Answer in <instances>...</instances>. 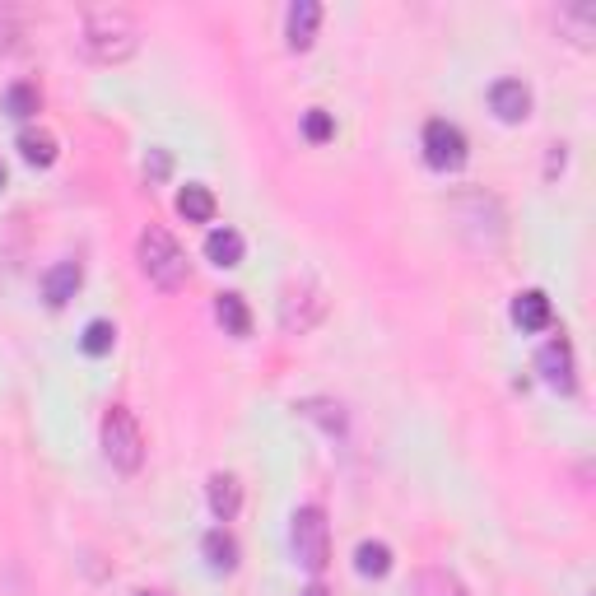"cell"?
I'll list each match as a JSON object with an SVG mask.
<instances>
[{
    "instance_id": "6da1fadb",
    "label": "cell",
    "mask_w": 596,
    "mask_h": 596,
    "mask_svg": "<svg viewBox=\"0 0 596 596\" xmlns=\"http://www.w3.org/2000/svg\"><path fill=\"white\" fill-rule=\"evenodd\" d=\"M80 47H84L89 61H98V66H117V61H126V56L140 47L136 14L122 10V5L89 10L84 14V28H80Z\"/></svg>"
},
{
    "instance_id": "7a4b0ae2",
    "label": "cell",
    "mask_w": 596,
    "mask_h": 596,
    "mask_svg": "<svg viewBox=\"0 0 596 596\" xmlns=\"http://www.w3.org/2000/svg\"><path fill=\"white\" fill-rule=\"evenodd\" d=\"M136 257H140V271H145L149 285L168 289V294L187 285V275H191L187 252H182V243H177L168 229H159V224H149V229L140 233Z\"/></svg>"
},
{
    "instance_id": "3957f363",
    "label": "cell",
    "mask_w": 596,
    "mask_h": 596,
    "mask_svg": "<svg viewBox=\"0 0 596 596\" xmlns=\"http://www.w3.org/2000/svg\"><path fill=\"white\" fill-rule=\"evenodd\" d=\"M289 545H294V559L308 573H322L326 559H331V527H326V513L317 503H303L289 522Z\"/></svg>"
},
{
    "instance_id": "277c9868",
    "label": "cell",
    "mask_w": 596,
    "mask_h": 596,
    "mask_svg": "<svg viewBox=\"0 0 596 596\" xmlns=\"http://www.w3.org/2000/svg\"><path fill=\"white\" fill-rule=\"evenodd\" d=\"M103 457L126 475H136L145 466V434H140L136 415L126 406H112L108 420H103Z\"/></svg>"
},
{
    "instance_id": "5b68a950",
    "label": "cell",
    "mask_w": 596,
    "mask_h": 596,
    "mask_svg": "<svg viewBox=\"0 0 596 596\" xmlns=\"http://www.w3.org/2000/svg\"><path fill=\"white\" fill-rule=\"evenodd\" d=\"M322 317H326V294L312 280H298V285L285 289V298H280V326H285L289 336L312 331Z\"/></svg>"
},
{
    "instance_id": "8992f818",
    "label": "cell",
    "mask_w": 596,
    "mask_h": 596,
    "mask_svg": "<svg viewBox=\"0 0 596 596\" xmlns=\"http://www.w3.org/2000/svg\"><path fill=\"white\" fill-rule=\"evenodd\" d=\"M424 159L434 163L438 173L461 168V163H466V136H461V126H452V122L424 126Z\"/></svg>"
},
{
    "instance_id": "52a82bcc",
    "label": "cell",
    "mask_w": 596,
    "mask_h": 596,
    "mask_svg": "<svg viewBox=\"0 0 596 596\" xmlns=\"http://www.w3.org/2000/svg\"><path fill=\"white\" fill-rule=\"evenodd\" d=\"M489 108H494L499 122H522L531 112V89L522 80H499L489 89Z\"/></svg>"
},
{
    "instance_id": "ba28073f",
    "label": "cell",
    "mask_w": 596,
    "mask_h": 596,
    "mask_svg": "<svg viewBox=\"0 0 596 596\" xmlns=\"http://www.w3.org/2000/svg\"><path fill=\"white\" fill-rule=\"evenodd\" d=\"M536 368H541V378L550 382V387H564V392H569L573 387V345L564 336L550 340V345L536 354Z\"/></svg>"
},
{
    "instance_id": "9c48e42d",
    "label": "cell",
    "mask_w": 596,
    "mask_h": 596,
    "mask_svg": "<svg viewBox=\"0 0 596 596\" xmlns=\"http://www.w3.org/2000/svg\"><path fill=\"white\" fill-rule=\"evenodd\" d=\"M317 24H322V5H317V0H294V5H289V14H285L289 47H294V52L312 47V38H317Z\"/></svg>"
},
{
    "instance_id": "30bf717a",
    "label": "cell",
    "mask_w": 596,
    "mask_h": 596,
    "mask_svg": "<svg viewBox=\"0 0 596 596\" xmlns=\"http://www.w3.org/2000/svg\"><path fill=\"white\" fill-rule=\"evenodd\" d=\"M84 285V271H80V261H56L52 271L42 275V294H47V303H70L75 298V289Z\"/></svg>"
},
{
    "instance_id": "8fae6325",
    "label": "cell",
    "mask_w": 596,
    "mask_h": 596,
    "mask_svg": "<svg viewBox=\"0 0 596 596\" xmlns=\"http://www.w3.org/2000/svg\"><path fill=\"white\" fill-rule=\"evenodd\" d=\"M513 322L522 326V331H545V326H550V298H545L541 289H527V294H517Z\"/></svg>"
},
{
    "instance_id": "7c38bea8",
    "label": "cell",
    "mask_w": 596,
    "mask_h": 596,
    "mask_svg": "<svg viewBox=\"0 0 596 596\" xmlns=\"http://www.w3.org/2000/svg\"><path fill=\"white\" fill-rule=\"evenodd\" d=\"M238 503H243V489H238V480H233V475H210V513H215L219 522H233Z\"/></svg>"
},
{
    "instance_id": "4fadbf2b",
    "label": "cell",
    "mask_w": 596,
    "mask_h": 596,
    "mask_svg": "<svg viewBox=\"0 0 596 596\" xmlns=\"http://www.w3.org/2000/svg\"><path fill=\"white\" fill-rule=\"evenodd\" d=\"M201 550H205V559H210V569H215V573H229L233 564H238V541H233V536H229L224 527L205 531Z\"/></svg>"
},
{
    "instance_id": "5bb4252c",
    "label": "cell",
    "mask_w": 596,
    "mask_h": 596,
    "mask_svg": "<svg viewBox=\"0 0 596 596\" xmlns=\"http://www.w3.org/2000/svg\"><path fill=\"white\" fill-rule=\"evenodd\" d=\"M177 210H182V219H191V224H210V219H215V196H210V187L191 182V187H182V196H177Z\"/></svg>"
},
{
    "instance_id": "9a60e30c",
    "label": "cell",
    "mask_w": 596,
    "mask_h": 596,
    "mask_svg": "<svg viewBox=\"0 0 596 596\" xmlns=\"http://www.w3.org/2000/svg\"><path fill=\"white\" fill-rule=\"evenodd\" d=\"M205 257L215 261V266H238L243 261V233L238 229H215L205 238Z\"/></svg>"
},
{
    "instance_id": "2e32d148",
    "label": "cell",
    "mask_w": 596,
    "mask_h": 596,
    "mask_svg": "<svg viewBox=\"0 0 596 596\" xmlns=\"http://www.w3.org/2000/svg\"><path fill=\"white\" fill-rule=\"evenodd\" d=\"M215 317L224 322V331H229V336H247V331H252V312H247L243 294H219Z\"/></svg>"
},
{
    "instance_id": "e0dca14e",
    "label": "cell",
    "mask_w": 596,
    "mask_h": 596,
    "mask_svg": "<svg viewBox=\"0 0 596 596\" xmlns=\"http://www.w3.org/2000/svg\"><path fill=\"white\" fill-rule=\"evenodd\" d=\"M354 569L364 573V578H387L392 573V550L382 541H364L354 550Z\"/></svg>"
},
{
    "instance_id": "ac0fdd59",
    "label": "cell",
    "mask_w": 596,
    "mask_h": 596,
    "mask_svg": "<svg viewBox=\"0 0 596 596\" xmlns=\"http://www.w3.org/2000/svg\"><path fill=\"white\" fill-rule=\"evenodd\" d=\"M19 154H24L33 168H52L56 163V140L47 131H24L19 136Z\"/></svg>"
},
{
    "instance_id": "d6986e66",
    "label": "cell",
    "mask_w": 596,
    "mask_h": 596,
    "mask_svg": "<svg viewBox=\"0 0 596 596\" xmlns=\"http://www.w3.org/2000/svg\"><path fill=\"white\" fill-rule=\"evenodd\" d=\"M38 89H33V84H10V89H5V112H10V117H19V122H24V117H33V112H38Z\"/></svg>"
},
{
    "instance_id": "ffe728a7",
    "label": "cell",
    "mask_w": 596,
    "mask_h": 596,
    "mask_svg": "<svg viewBox=\"0 0 596 596\" xmlns=\"http://www.w3.org/2000/svg\"><path fill=\"white\" fill-rule=\"evenodd\" d=\"M420 596H471L447 569H424L420 573Z\"/></svg>"
},
{
    "instance_id": "44dd1931",
    "label": "cell",
    "mask_w": 596,
    "mask_h": 596,
    "mask_svg": "<svg viewBox=\"0 0 596 596\" xmlns=\"http://www.w3.org/2000/svg\"><path fill=\"white\" fill-rule=\"evenodd\" d=\"M303 415L322 424L326 434H345V415H340L336 401H303Z\"/></svg>"
},
{
    "instance_id": "7402d4cb",
    "label": "cell",
    "mask_w": 596,
    "mask_h": 596,
    "mask_svg": "<svg viewBox=\"0 0 596 596\" xmlns=\"http://www.w3.org/2000/svg\"><path fill=\"white\" fill-rule=\"evenodd\" d=\"M80 345H84V354H94V359H98V354H108L112 345H117V326H112V322H89V326H84Z\"/></svg>"
},
{
    "instance_id": "603a6c76",
    "label": "cell",
    "mask_w": 596,
    "mask_h": 596,
    "mask_svg": "<svg viewBox=\"0 0 596 596\" xmlns=\"http://www.w3.org/2000/svg\"><path fill=\"white\" fill-rule=\"evenodd\" d=\"M303 136H308L312 145H322V140L336 136V122H331V112H326V108H308V112H303Z\"/></svg>"
},
{
    "instance_id": "cb8c5ba5",
    "label": "cell",
    "mask_w": 596,
    "mask_h": 596,
    "mask_svg": "<svg viewBox=\"0 0 596 596\" xmlns=\"http://www.w3.org/2000/svg\"><path fill=\"white\" fill-rule=\"evenodd\" d=\"M559 19H564V24H578V42L592 38V24H596V10H592V5H573V10H564Z\"/></svg>"
},
{
    "instance_id": "d4e9b609",
    "label": "cell",
    "mask_w": 596,
    "mask_h": 596,
    "mask_svg": "<svg viewBox=\"0 0 596 596\" xmlns=\"http://www.w3.org/2000/svg\"><path fill=\"white\" fill-rule=\"evenodd\" d=\"M168 173H173L168 149H149V154H145V177H149V182H168Z\"/></svg>"
},
{
    "instance_id": "484cf974",
    "label": "cell",
    "mask_w": 596,
    "mask_h": 596,
    "mask_svg": "<svg viewBox=\"0 0 596 596\" xmlns=\"http://www.w3.org/2000/svg\"><path fill=\"white\" fill-rule=\"evenodd\" d=\"M303 596H326V592H322V587H308V592H303Z\"/></svg>"
},
{
    "instance_id": "4316f807",
    "label": "cell",
    "mask_w": 596,
    "mask_h": 596,
    "mask_svg": "<svg viewBox=\"0 0 596 596\" xmlns=\"http://www.w3.org/2000/svg\"><path fill=\"white\" fill-rule=\"evenodd\" d=\"M0 187H5V163H0Z\"/></svg>"
},
{
    "instance_id": "83f0119b",
    "label": "cell",
    "mask_w": 596,
    "mask_h": 596,
    "mask_svg": "<svg viewBox=\"0 0 596 596\" xmlns=\"http://www.w3.org/2000/svg\"><path fill=\"white\" fill-rule=\"evenodd\" d=\"M140 596H154V592H140Z\"/></svg>"
}]
</instances>
